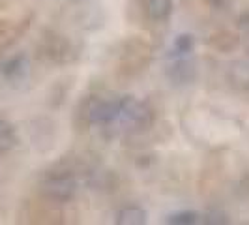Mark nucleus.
I'll return each instance as SVG.
<instances>
[{"instance_id":"obj_8","label":"nucleus","mask_w":249,"mask_h":225,"mask_svg":"<svg viewBox=\"0 0 249 225\" xmlns=\"http://www.w3.org/2000/svg\"><path fill=\"white\" fill-rule=\"evenodd\" d=\"M195 45V39L191 34H180V36L175 39V51H178L180 55H186L189 51L193 49Z\"/></svg>"},{"instance_id":"obj_6","label":"nucleus","mask_w":249,"mask_h":225,"mask_svg":"<svg viewBox=\"0 0 249 225\" xmlns=\"http://www.w3.org/2000/svg\"><path fill=\"white\" fill-rule=\"evenodd\" d=\"M195 75V68L187 62H176L169 70V77L176 83H189Z\"/></svg>"},{"instance_id":"obj_4","label":"nucleus","mask_w":249,"mask_h":225,"mask_svg":"<svg viewBox=\"0 0 249 225\" xmlns=\"http://www.w3.org/2000/svg\"><path fill=\"white\" fill-rule=\"evenodd\" d=\"M118 225H142L146 224V212L139 206H125L116 214Z\"/></svg>"},{"instance_id":"obj_5","label":"nucleus","mask_w":249,"mask_h":225,"mask_svg":"<svg viewBox=\"0 0 249 225\" xmlns=\"http://www.w3.org/2000/svg\"><path fill=\"white\" fill-rule=\"evenodd\" d=\"M17 145V133L13 126L0 118V152H8Z\"/></svg>"},{"instance_id":"obj_1","label":"nucleus","mask_w":249,"mask_h":225,"mask_svg":"<svg viewBox=\"0 0 249 225\" xmlns=\"http://www.w3.org/2000/svg\"><path fill=\"white\" fill-rule=\"evenodd\" d=\"M122 114V100H94L87 109L92 124H107Z\"/></svg>"},{"instance_id":"obj_3","label":"nucleus","mask_w":249,"mask_h":225,"mask_svg":"<svg viewBox=\"0 0 249 225\" xmlns=\"http://www.w3.org/2000/svg\"><path fill=\"white\" fill-rule=\"evenodd\" d=\"M148 17L156 23H163L173 13V0H148L146 4Z\"/></svg>"},{"instance_id":"obj_9","label":"nucleus","mask_w":249,"mask_h":225,"mask_svg":"<svg viewBox=\"0 0 249 225\" xmlns=\"http://www.w3.org/2000/svg\"><path fill=\"white\" fill-rule=\"evenodd\" d=\"M25 68V60L21 58V56H17V58H13L12 62H6L4 64V68H2V72L6 75H13V74H19L21 70Z\"/></svg>"},{"instance_id":"obj_2","label":"nucleus","mask_w":249,"mask_h":225,"mask_svg":"<svg viewBox=\"0 0 249 225\" xmlns=\"http://www.w3.org/2000/svg\"><path fill=\"white\" fill-rule=\"evenodd\" d=\"M43 189L45 193L49 195L51 199L54 201H68L73 197L75 189H77V184L71 176L68 175H53L45 180L43 184Z\"/></svg>"},{"instance_id":"obj_10","label":"nucleus","mask_w":249,"mask_h":225,"mask_svg":"<svg viewBox=\"0 0 249 225\" xmlns=\"http://www.w3.org/2000/svg\"><path fill=\"white\" fill-rule=\"evenodd\" d=\"M204 224H227V218L219 212H208L204 216Z\"/></svg>"},{"instance_id":"obj_7","label":"nucleus","mask_w":249,"mask_h":225,"mask_svg":"<svg viewBox=\"0 0 249 225\" xmlns=\"http://www.w3.org/2000/svg\"><path fill=\"white\" fill-rule=\"evenodd\" d=\"M167 222L175 225H193L199 222V216H197V212H193V210H184V212L173 214Z\"/></svg>"}]
</instances>
